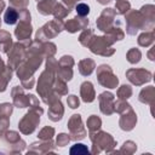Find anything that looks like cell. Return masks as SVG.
I'll list each match as a JSON object with an SVG mask.
<instances>
[{
    "mask_svg": "<svg viewBox=\"0 0 155 155\" xmlns=\"http://www.w3.org/2000/svg\"><path fill=\"white\" fill-rule=\"evenodd\" d=\"M16 21H17V13H16V11L12 10V8H8V11L5 15V22L8 23V24H13V23H16Z\"/></svg>",
    "mask_w": 155,
    "mask_h": 155,
    "instance_id": "obj_1",
    "label": "cell"
},
{
    "mask_svg": "<svg viewBox=\"0 0 155 155\" xmlns=\"http://www.w3.org/2000/svg\"><path fill=\"white\" fill-rule=\"evenodd\" d=\"M87 154L88 153V149L84 145V144H75L71 149H70V154Z\"/></svg>",
    "mask_w": 155,
    "mask_h": 155,
    "instance_id": "obj_2",
    "label": "cell"
},
{
    "mask_svg": "<svg viewBox=\"0 0 155 155\" xmlns=\"http://www.w3.org/2000/svg\"><path fill=\"white\" fill-rule=\"evenodd\" d=\"M76 12H78V15H80V16H86V15L90 12V8H88V6H87L86 4H79V5L76 6Z\"/></svg>",
    "mask_w": 155,
    "mask_h": 155,
    "instance_id": "obj_3",
    "label": "cell"
}]
</instances>
